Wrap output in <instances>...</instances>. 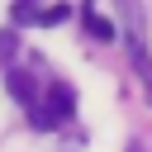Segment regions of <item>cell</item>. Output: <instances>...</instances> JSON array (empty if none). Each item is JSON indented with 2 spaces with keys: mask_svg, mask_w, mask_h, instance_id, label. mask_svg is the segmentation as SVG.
Returning a JSON list of instances; mask_svg holds the SVG:
<instances>
[{
  "mask_svg": "<svg viewBox=\"0 0 152 152\" xmlns=\"http://www.w3.org/2000/svg\"><path fill=\"white\" fill-rule=\"evenodd\" d=\"M10 95H14V100H24L28 109H38V95H33V81H28L24 71H10Z\"/></svg>",
  "mask_w": 152,
  "mask_h": 152,
  "instance_id": "obj_1",
  "label": "cell"
},
{
  "mask_svg": "<svg viewBox=\"0 0 152 152\" xmlns=\"http://www.w3.org/2000/svg\"><path fill=\"white\" fill-rule=\"evenodd\" d=\"M86 24H90V38H95V43H109V38H114V24H109L104 14H95V5H86Z\"/></svg>",
  "mask_w": 152,
  "mask_h": 152,
  "instance_id": "obj_2",
  "label": "cell"
},
{
  "mask_svg": "<svg viewBox=\"0 0 152 152\" xmlns=\"http://www.w3.org/2000/svg\"><path fill=\"white\" fill-rule=\"evenodd\" d=\"M62 19H66V5H52V10L38 14V24H62Z\"/></svg>",
  "mask_w": 152,
  "mask_h": 152,
  "instance_id": "obj_3",
  "label": "cell"
},
{
  "mask_svg": "<svg viewBox=\"0 0 152 152\" xmlns=\"http://www.w3.org/2000/svg\"><path fill=\"white\" fill-rule=\"evenodd\" d=\"M10 48H14V38H10V33H0V62L10 57Z\"/></svg>",
  "mask_w": 152,
  "mask_h": 152,
  "instance_id": "obj_4",
  "label": "cell"
}]
</instances>
